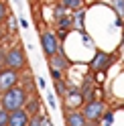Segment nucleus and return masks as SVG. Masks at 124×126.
<instances>
[{
	"mask_svg": "<svg viewBox=\"0 0 124 126\" xmlns=\"http://www.w3.org/2000/svg\"><path fill=\"white\" fill-rule=\"evenodd\" d=\"M27 100H29V94H27V90L22 85H14V88L0 94V104H2L4 110H8V112L25 108Z\"/></svg>",
	"mask_w": 124,
	"mask_h": 126,
	"instance_id": "1",
	"label": "nucleus"
},
{
	"mask_svg": "<svg viewBox=\"0 0 124 126\" xmlns=\"http://www.w3.org/2000/svg\"><path fill=\"white\" fill-rule=\"evenodd\" d=\"M29 65L27 61V55H25V49L20 45H14L10 49H6V57H4V67L8 69H14V71H25Z\"/></svg>",
	"mask_w": 124,
	"mask_h": 126,
	"instance_id": "2",
	"label": "nucleus"
},
{
	"mask_svg": "<svg viewBox=\"0 0 124 126\" xmlns=\"http://www.w3.org/2000/svg\"><path fill=\"white\" fill-rule=\"evenodd\" d=\"M114 61H116V55H110L106 51L96 49L94 51V57H92V61H90V69L94 73H102V71H106L108 67H112Z\"/></svg>",
	"mask_w": 124,
	"mask_h": 126,
	"instance_id": "3",
	"label": "nucleus"
},
{
	"mask_svg": "<svg viewBox=\"0 0 124 126\" xmlns=\"http://www.w3.org/2000/svg\"><path fill=\"white\" fill-rule=\"evenodd\" d=\"M39 41H41V49H43V55H45V57H53V55L61 49V43H59L57 35L53 33V31H49V29L41 33Z\"/></svg>",
	"mask_w": 124,
	"mask_h": 126,
	"instance_id": "4",
	"label": "nucleus"
},
{
	"mask_svg": "<svg viewBox=\"0 0 124 126\" xmlns=\"http://www.w3.org/2000/svg\"><path fill=\"white\" fill-rule=\"evenodd\" d=\"M81 112L86 116L88 122H100L102 116L106 114V104L102 100H94V102H88V104L81 106Z\"/></svg>",
	"mask_w": 124,
	"mask_h": 126,
	"instance_id": "5",
	"label": "nucleus"
},
{
	"mask_svg": "<svg viewBox=\"0 0 124 126\" xmlns=\"http://www.w3.org/2000/svg\"><path fill=\"white\" fill-rule=\"evenodd\" d=\"M18 81H20V73L14 71V69L4 67L2 71H0V94L14 88V85H18Z\"/></svg>",
	"mask_w": 124,
	"mask_h": 126,
	"instance_id": "6",
	"label": "nucleus"
},
{
	"mask_svg": "<svg viewBox=\"0 0 124 126\" xmlns=\"http://www.w3.org/2000/svg\"><path fill=\"white\" fill-rule=\"evenodd\" d=\"M71 65H73V61L65 55V51H63V47L53 55V57H49V67H53V69H59V71H69L71 69Z\"/></svg>",
	"mask_w": 124,
	"mask_h": 126,
	"instance_id": "7",
	"label": "nucleus"
},
{
	"mask_svg": "<svg viewBox=\"0 0 124 126\" xmlns=\"http://www.w3.org/2000/svg\"><path fill=\"white\" fill-rule=\"evenodd\" d=\"M63 102L71 106L69 110H79V106H83L81 90L77 88V85H69V88H67V94H65V98H63Z\"/></svg>",
	"mask_w": 124,
	"mask_h": 126,
	"instance_id": "8",
	"label": "nucleus"
},
{
	"mask_svg": "<svg viewBox=\"0 0 124 126\" xmlns=\"http://www.w3.org/2000/svg\"><path fill=\"white\" fill-rule=\"evenodd\" d=\"M79 90H81V100H83V104L98 100V98H96V88H94V77H92V75H86V77H83V83H81Z\"/></svg>",
	"mask_w": 124,
	"mask_h": 126,
	"instance_id": "9",
	"label": "nucleus"
},
{
	"mask_svg": "<svg viewBox=\"0 0 124 126\" xmlns=\"http://www.w3.org/2000/svg\"><path fill=\"white\" fill-rule=\"evenodd\" d=\"M65 126H88V120L81 110H67L65 112Z\"/></svg>",
	"mask_w": 124,
	"mask_h": 126,
	"instance_id": "10",
	"label": "nucleus"
},
{
	"mask_svg": "<svg viewBox=\"0 0 124 126\" xmlns=\"http://www.w3.org/2000/svg\"><path fill=\"white\" fill-rule=\"evenodd\" d=\"M8 126H29V114L25 112V108L12 110L8 116Z\"/></svg>",
	"mask_w": 124,
	"mask_h": 126,
	"instance_id": "11",
	"label": "nucleus"
},
{
	"mask_svg": "<svg viewBox=\"0 0 124 126\" xmlns=\"http://www.w3.org/2000/svg\"><path fill=\"white\" fill-rule=\"evenodd\" d=\"M55 27L59 31V35L65 39V35L69 33V31H73V18H71V14H65V16H61L59 20H55Z\"/></svg>",
	"mask_w": 124,
	"mask_h": 126,
	"instance_id": "12",
	"label": "nucleus"
},
{
	"mask_svg": "<svg viewBox=\"0 0 124 126\" xmlns=\"http://www.w3.org/2000/svg\"><path fill=\"white\" fill-rule=\"evenodd\" d=\"M25 112L29 114V118L31 116H37V114H43L41 112V98H39V96H29L27 104H25Z\"/></svg>",
	"mask_w": 124,
	"mask_h": 126,
	"instance_id": "13",
	"label": "nucleus"
},
{
	"mask_svg": "<svg viewBox=\"0 0 124 126\" xmlns=\"http://www.w3.org/2000/svg\"><path fill=\"white\" fill-rule=\"evenodd\" d=\"M71 18H73V31H77V33H83V29H86V25H83V20H86V8L73 10Z\"/></svg>",
	"mask_w": 124,
	"mask_h": 126,
	"instance_id": "14",
	"label": "nucleus"
},
{
	"mask_svg": "<svg viewBox=\"0 0 124 126\" xmlns=\"http://www.w3.org/2000/svg\"><path fill=\"white\" fill-rule=\"evenodd\" d=\"M20 79H22V88L27 90V94H29V96H37V88H35L33 77H31V75H22Z\"/></svg>",
	"mask_w": 124,
	"mask_h": 126,
	"instance_id": "15",
	"label": "nucleus"
},
{
	"mask_svg": "<svg viewBox=\"0 0 124 126\" xmlns=\"http://www.w3.org/2000/svg\"><path fill=\"white\" fill-rule=\"evenodd\" d=\"M53 88H55V96L61 98V102H63V98H65V94H67V88H69V85H67L63 79H59V81L53 83Z\"/></svg>",
	"mask_w": 124,
	"mask_h": 126,
	"instance_id": "16",
	"label": "nucleus"
},
{
	"mask_svg": "<svg viewBox=\"0 0 124 126\" xmlns=\"http://www.w3.org/2000/svg\"><path fill=\"white\" fill-rule=\"evenodd\" d=\"M61 4H63L67 10H79V8H83V0H61Z\"/></svg>",
	"mask_w": 124,
	"mask_h": 126,
	"instance_id": "17",
	"label": "nucleus"
},
{
	"mask_svg": "<svg viewBox=\"0 0 124 126\" xmlns=\"http://www.w3.org/2000/svg\"><path fill=\"white\" fill-rule=\"evenodd\" d=\"M114 110H106V114L102 116V120H100V126H114Z\"/></svg>",
	"mask_w": 124,
	"mask_h": 126,
	"instance_id": "18",
	"label": "nucleus"
},
{
	"mask_svg": "<svg viewBox=\"0 0 124 126\" xmlns=\"http://www.w3.org/2000/svg\"><path fill=\"white\" fill-rule=\"evenodd\" d=\"M8 16H10L8 6H6V2H4V0H0V27H2L4 22L8 20Z\"/></svg>",
	"mask_w": 124,
	"mask_h": 126,
	"instance_id": "19",
	"label": "nucleus"
},
{
	"mask_svg": "<svg viewBox=\"0 0 124 126\" xmlns=\"http://www.w3.org/2000/svg\"><path fill=\"white\" fill-rule=\"evenodd\" d=\"M65 14H67V8H65V6L63 4H55V8H53V18H55V20H59L61 16H65Z\"/></svg>",
	"mask_w": 124,
	"mask_h": 126,
	"instance_id": "20",
	"label": "nucleus"
},
{
	"mask_svg": "<svg viewBox=\"0 0 124 126\" xmlns=\"http://www.w3.org/2000/svg\"><path fill=\"white\" fill-rule=\"evenodd\" d=\"M112 6H114L116 14L122 18V16H124V0H112Z\"/></svg>",
	"mask_w": 124,
	"mask_h": 126,
	"instance_id": "21",
	"label": "nucleus"
},
{
	"mask_svg": "<svg viewBox=\"0 0 124 126\" xmlns=\"http://www.w3.org/2000/svg\"><path fill=\"white\" fill-rule=\"evenodd\" d=\"M29 126H43V114L31 116V118H29Z\"/></svg>",
	"mask_w": 124,
	"mask_h": 126,
	"instance_id": "22",
	"label": "nucleus"
},
{
	"mask_svg": "<svg viewBox=\"0 0 124 126\" xmlns=\"http://www.w3.org/2000/svg\"><path fill=\"white\" fill-rule=\"evenodd\" d=\"M8 116H10L8 110L0 108V126H8Z\"/></svg>",
	"mask_w": 124,
	"mask_h": 126,
	"instance_id": "23",
	"label": "nucleus"
},
{
	"mask_svg": "<svg viewBox=\"0 0 124 126\" xmlns=\"http://www.w3.org/2000/svg\"><path fill=\"white\" fill-rule=\"evenodd\" d=\"M49 73H51V77H53V81L63 79V71H59V69H53V67H49Z\"/></svg>",
	"mask_w": 124,
	"mask_h": 126,
	"instance_id": "24",
	"label": "nucleus"
},
{
	"mask_svg": "<svg viewBox=\"0 0 124 126\" xmlns=\"http://www.w3.org/2000/svg\"><path fill=\"white\" fill-rule=\"evenodd\" d=\"M8 27H10V31H12V33H16V27H18V20L14 18L12 14H10V16H8Z\"/></svg>",
	"mask_w": 124,
	"mask_h": 126,
	"instance_id": "25",
	"label": "nucleus"
},
{
	"mask_svg": "<svg viewBox=\"0 0 124 126\" xmlns=\"http://www.w3.org/2000/svg\"><path fill=\"white\" fill-rule=\"evenodd\" d=\"M47 102H49V106L55 110L57 108V102H55V96H53V94H47Z\"/></svg>",
	"mask_w": 124,
	"mask_h": 126,
	"instance_id": "26",
	"label": "nucleus"
},
{
	"mask_svg": "<svg viewBox=\"0 0 124 126\" xmlns=\"http://www.w3.org/2000/svg\"><path fill=\"white\" fill-rule=\"evenodd\" d=\"M37 85H39L41 90H47V81H45V77H39V75H37Z\"/></svg>",
	"mask_w": 124,
	"mask_h": 126,
	"instance_id": "27",
	"label": "nucleus"
},
{
	"mask_svg": "<svg viewBox=\"0 0 124 126\" xmlns=\"http://www.w3.org/2000/svg\"><path fill=\"white\" fill-rule=\"evenodd\" d=\"M43 126H53V120H51V116L43 114Z\"/></svg>",
	"mask_w": 124,
	"mask_h": 126,
	"instance_id": "28",
	"label": "nucleus"
},
{
	"mask_svg": "<svg viewBox=\"0 0 124 126\" xmlns=\"http://www.w3.org/2000/svg\"><path fill=\"white\" fill-rule=\"evenodd\" d=\"M4 57H6V49L2 47V43H0V63H4Z\"/></svg>",
	"mask_w": 124,
	"mask_h": 126,
	"instance_id": "29",
	"label": "nucleus"
},
{
	"mask_svg": "<svg viewBox=\"0 0 124 126\" xmlns=\"http://www.w3.org/2000/svg\"><path fill=\"white\" fill-rule=\"evenodd\" d=\"M18 22H20V27H22V29H29V22H27V20H25V18H20V20H18Z\"/></svg>",
	"mask_w": 124,
	"mask_h": 126,
	"instance_id": "30",
	"label": "nucleus"
},
{
	"mask_svg": "<svg viewBox=\"0 0 124 126\" xmlns=\"http://www.w3.org/2000/svg\"><path fill=\"white\" fill-rule=\"evenodd\" d=\"M2 41H4V29L0 27V43H2Z\"/></svg>",
	"mask_w": 124,
	"mask_h": 126,
	"instance_id": "31",
	"label": "nucleus"
},
{
	"mask_svg": "<svg viewBox=\"0 0 124 126\" xmlns=\"http://www.w3.org/2000/svg\"><path fill=\"white\" fill-rule=\"evenodd\" d=\"M120 53L124 55V37H122V43H120Z\"/></svg>",
	"mask_w": 124,
	"mask_h": 126,
	"instance_id": "32",
	"label": "nucleus"
},
{
	"mask_svg": "<svg viewBox=\"0 0 124 126\" xmlns=\"http://www.w3.org/2000/svg\"><path fill=\"white\" fill-rule=\"evenodd\" d=\"M14 2H16V6H18V8L22 6V0H14Z\"/></svg>",
	"mask_w": 124,
	"mask_h": 126,
	"instance_id": "33",
	"label": "nucleus"
},
{
	"mask_svg": "<svg viewBox=\"0 0 124 126\" xmlns=\"http://www.w3.org/2000/svg\"><path fill=\"white\" fill-rule=\"evenodd\" d=\"M122 20H124V16H122Z\"/></svg>",
	"mask_w": 124,
	"mask_h": 126,
	"instance_id": "34",
	"label": "nucleus"
}]
</instances>
